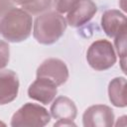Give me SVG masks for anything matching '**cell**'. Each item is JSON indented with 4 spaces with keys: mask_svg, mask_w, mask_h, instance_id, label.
I'll list each match as a JSON object with an SVG mask.
<instances>
[{
    "mask_svg": "<svg viewBox=\"0 0 127 127\" xmlns=\"http://www.w3.org/2000/svg\"><path fill=\"white\" fill-rule=\"evenodd\" d=\"M32 23V17L28 12L14 7L0 19V34L9 42L25 41L31 35Z\"/></svg>",
    "mask_w": 127,
    "mask_h": 127,
    "instance_id": "obj_1",
    "label": "cell"
},
{
    "mask_svg": "<svg viewBox=\"0 0 127 127\" xmlns=\"http://www.w3.org/2000/svg\"><path fill=\"white\" fill-rule=\"evenodd\" d=\"M66 29V20L57 11L46 12L37 17L34 24V38L43 45L56 43Z\"/></svg>",
    "mask_w": 127,
    "mask_h": 127,
    "instance_id": "obj_2",
    "label": "cell"
},
{
    "mask_svg": "<svg viewBox=\"0 0 127 127\" xmlns=\"http://www.w3.org/2000/svg\"><path fill=\"white\" fill-rule=\"evenodd\" d=\"M51 120L46 108L35 103H26L13 115L11 125L13 127H43Z\"/></svg>",
    "mask_w": 127,
    "mask_h": 127,
    "instance_id": "obj_3",
    "label": "cell"
},
{
    "mask_svg": "<svg viewBox=\"0 0 127 127\" xmlns=\"http://www.w3.org/2000/svg\"><path fill=\"white\" fill-rule=\"evenodd\" d=\"M89 65L95 70H105L116 63V55L113 46L106 40H98L90 45L86 53Z\"/></svg>",
    "mask_w": 127,
    "mask_h": 127,
    "instance_id": "obj_4",
    "label": "cell"
},
{
    "mask_svg": "<svg viewBox=\"0 0 127 127\" xmlns=\"http://www.w3.org/2000/svg\"><path fill=\"white\" fill-rule=\"evenodd\" d=\"M37 76L46 77L56 83L57 86L64 84L68 78L66 64L60 59L51 58L42 63L37 69Z\"/></svg>",
    "mask_w": 127,
    "mask_h": 127,
    "instance_id": "obj_5",
    "label": "cell"
},
{
    "mask_svg": "<svg viewBox=\"0 0 127 127\" xmlns=\"http://www.w3.org/2000/svg\"><path fill=\"white\" fill-rule=\"evenodd\" d=\"M82 120L85 127H110L114 124V113L107 105H92L84 111Z\"/></svg>",
    "mask_w": 127,
    "mask_h": 127,
    "instance_id": "obj_6",
    "label": "cell"
},
{
    "mask_svg": "<svg viewBox=\"0 0 127 127\" xmlns=\"http://www.w3.org/2000/svg\"><path fill=\"white\" fill-rule=\"evenodd\" d=\"M97 12V6L92 0H78L68 11L66 23L71 27H80L87 23Z\"/></svg>",
    "mask_w": 127,
    "mask_h": 127,
    "instance_id": "obj_7",
    "label": "cell"
},
{
    "mask_svg": "<svg viewBox=\"0 0 127 127\" xmlns=\"http://www.w3.org/2000/svg\"><path fill=\"white\" fill-rule=\"evenodd\" d=\"M55 82L46 78L39 77L29 86L28 95L30 98L37 100L43 104H48L53 101L55 96L57 95L58 89Z\"/></svg>",
    "mask_w": 127,
    "mask_h": 127,
    "instance_id": "obj_8",
    "label": "cell"
},
{
    "mask_svg": "<svg viewBox=\"0 0 127 127\" xmlns=\"http://www.w3.org/2000/svg\"><path fill=\"white\" fill-rule=\"evenodd\" d=\"M19 91V79L11 69L0 70V105L13 101Z\"/></svg>",
    "mask_w": 127,
    "mask_h": 127,
    "instance_id": "obj_9",
    "label": "cell"
},
{
    "mask_svg": "<svg viewBox=\"0 0 127 127\" xmlns=\"http://www.w3.org/2000/svg\"><path fill=\"white\" fill-rule=\"evenodd\" d=\"M126 16L119 10H107L101 18V26L105 34L110 38H115L121 33L127 31Z\"/></svg>",
    "mask_w": 127,
    "mask_h": 127,
    "instance_id": "obj_10",
    "label": "cell"
},
{
    "mask_svg": "<svg viewBox=\"0 0 127 127\" xmlns=\"http://www.w3.org/2000/svg\"><path fill=\"white\" fill-rule=\"evenodd\" d=\"M77 109L74 102L66 96H59L51 106V114L58 120H71L76 117Z\"/></svg>",
    "mask_w": 127,
    "mask_h": 127,
    "instance_id": "obj_11",
    "label": "cell"
},
{
    "mask_svg": "<svg viewBox=\"0 0 127 127\" xmlns=\"http://www.w3.org/2000/svg\"><path fill=\"white\" fill-rule=\"evenodd\" d=\"M108 95L111 103L117 107H125L127 104L126 80L124 77H115L108 86Z\"/></svg>",
    "mask_w": 127,
    "mask_h": 127,
    "instance_id": "obj_12",
    "label": "cell"
},
{
    "mask_svg": "<svg viewBox=\"0 0 127 127\" xmlns=\"http://www.w3.org/2000/svg\"><path fill=\"white\" fill-rule=\"evenodd\" d=\"M53 0H34L33 2L23 6V10L32 15H38L51 8Z\"/></svg>",
    "mask_w": 127,
    "mask_h": 127,
    "instance_id": "obj_13",
    "label": "cell"
},
{
    "mask_svg": "<svg viewBox=\"0 0 127 127\" xmlns=\"http://www.w3.org/2000/svg\"><path fill=\"white\" fill-rule=\"evenodd\" d=\"M126 32L121 33L120 35L116 36L115 39V47L119 57L121 58V65L122 69L125 71V57H126Z\"/></svg>",
    "mask_w": 127,
    "mask_h": 127,
    "instance_id": "obj_14",
    "label": "cell"
},
{
    "mask_svg": "<svg viewBox=\"0 0 127 127\" xmlns=\"http://www.w3.org/2000/svg\"><path fill=\"white\" fill-rule=\"evenodd\" d=\"M56 11L59 13H66L68 12L78 0H53Z\"/></svg>",
    "mask_w": 127,
    "mask_h": 127,
    "instance_id": "obj_15",
    "label": "cell"
},
{
    "mask_svg": "<svg viewBox=\"0 0 127 127\" xmlns=\"http://www.w3.org/2000/svg\"><path fill=\"white\" fill-rule=\"evenodd\" d=\"M10 58L9 46L6 42L0 40V69L6 66Z\"/></svg>",
    "mask_w": 127,
    "mask_h": 127,
    "instance_id": "obj_16",
    "label": "cell"
},
{
    "mask_svg": "<svg viewBox=\"0 0 127 127\" xmlns=\"http://www.w3.org/2000/svg\"><path fill=\"white\" fill-rule=\"evenodd\" d=\"M12 8H14V2L12 0H0V19Z\"/></svg>",
    "mask_w": 127,
    "mask_h": 127,
    "instance_id": "obj_17",
    "label": "cell"
},
{
    "mask_svg": "<svg viewBox=\"0 0 127 127\" xmlns=\"http://www.w3.org/2000/svg\"><path fill=\"white\" fill-rule=\"evenodd\" d=\"M55 126H75V124L71 120H59L55 123Z\"/></svg>",
    "mask_w": 127,
    "mask_h": 127,
    "instance_id": "obj_18",
    "label": "cell"
},
{
    "mask_svg": "<svg viewBox=\"0 0 127 127\" xmlns=\"http://www.w3.org/2000/svg\"><path fill=\"white\" fill-rule=\"evenodd\" d=\"M0 125H3V126H4V125H5V123H3V122H1V121H0Z\"/></svg>",
    "mask_w": 127,
    "mask_h": 127,
    "instance_id": "obj_19",
    "label": "cell"
}]
</instances>
